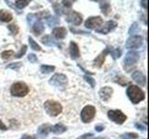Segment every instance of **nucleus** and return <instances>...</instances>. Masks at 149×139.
Listing matches in <instances>:
<instances>
[{"label":"nucleus","mask_w":149,"mask_h":139,"mask_svg":"<svg viewBox=\"0 0 149 139\" xmlns=\"http://www.w3.org/2000/svg\"><path fill=\"white\" fill-rule=\"evenodd\" d=\"M84 79H85V81H86L88 83H90V85H91V87H94V86L96 85V82H95V80H94V79H93L92 77L88 76V75H85V76H84Z\"/></svg>","instance_id":"nucleus-32"},{"label":"nucleus","mask_w":149,"mask_h":139,"mask_svg":"<svg viewBox=\"0 0 149 139\" xmlns=\"http://www.w3.org/2000/svg\"><path fill=\"white\" fill-rule=\"evenodd\" d=\"M28 60L32 63H36V62H37V60L38 59H37L36 56L35 54H29L28 55Z\"/></svg>","instance_id":"nucleus-36"},{"label":"nucleus","mask_w":149,"mask_h":139,"mask_svg":"<svg viewBox=\"0 0 149 139\" xmlns=\"http://www.w3.org/2000/svg\"><path fill=\"white\" fill-rule=\"evenodd\" d=\"M92 136H93V133H85V134H83V136H79L77 139H88V137H92Z\"/></svg>","instance_id":"nucleus-38"},{"label":"nucleus","mask_w":149,"mask_h":139,"mask_svg":"<svg viewBox=\"0 0 149 139\" xmlns=\"http://www.w3.org/2000/svg\"><path fill=\"white\" fill-rule=\"evenodd\" d=\"M108 118L113 120L114 122L118 123V124H122L126 120H127V116H126L122 111H120L118 109L116 110H109L108 113Z\"/></svg>","instance_id":"nucleus-6"},{"label":"nucleus","mask_w":149,"mask_h":139,"mask_svg":"<svg viewBox=\"0 0 149 139\" xmlns=\"http://www.w3.org/2000/svg\"><path fill=\"white\" fill-rule=\"evenodd\" d=\"M14 56V52L12 50H8V51H4L1 54V57L3 59L5 60H8V59H10L12 57Z\"/></svg>","instance_id":"nucleus-28"},{"label":"nucleus","mask_w":149,"mask_h":139,"mask_svg":"<svg viewBox=\"0 0 149 139\" xmlns=\"http://www.w3.org/2000/svg\"><path fill=\"white\" fill-rule=\"evenodd\" d=\"M109 53L111 54V56L113 57L114 59H116V58H120L121 54H122V50H121L119 47H118V48H114V49L110 48V52H109Z\"/></svg>","instance_id":"nucleus-24"},{"label":"nucleus","mask_w":149,"mask_h":139,"mask_svg":"<svg viewBox=\"0 0 149 139\" xmlns=\"http://www.w3.org/2000/svg\"><path fill=\"white\" fill-rule=\"evenodd\" d=\"M30 3V1H16L15 2V7L19 9L24 8L26 6H28V4Z\"/></svg>","instance_id":"nucleus-31"},{"label":"nucleus","mask_w":149,"mask_h":139,"mask_svg":"<svg viewBox=\"0 0 149 139\" xmlns=\"http://www.w3.org/2000/svg\"><path fill=\"white\" fill-rule=\"evenodd\" d=\"M127 95L130 100L133 104H138L139 102L143 101L144 99V97H146L144 93L137 85H130L127 89Z\"/></svg>","instance_id":"nucleus-1"},{"label":"nucleus","mask_w":149,"mask_h":139,"mask_svg":"<svg viewBox=\"0 0 149 139\" xmlns=\"http://www.w3.org/2000/svg\"><path fill=\"white\" fill-rule=\"evenodd\" d=\"M0 129L3 130V131H6V130H7V126L1 122V120H0Z\"/></svg>","instance_id":"nucleus-43"},{"label":"nucleus","mask_w":149,"mask_h":139,"mask_svg":"<svg viewBox=\"0 0 149 139\" xmlns=\"http://www.w3.org/2000/svg\"><path fill=\"white\" fill-rule=\"evenodd\" d=\"M115 81L118 83H119L120 85H122V86H125L129 83L127 79H126L125 77H123V76H116V79H115Z\"/></svg>","instance_id":"nucleus-29"},{"label":"nucleus","mask_w":149,"mask_h":139,"mask_svg":"<svg viewBox=\"0 0 149 139\" xmlns=\"http://www.w3.org/2000/svg\"><path fill=\"white\" fill-rule=\"evenodd\" d=\"M52 34L57 39H63L67 34V30L63 27H57L52 31Z\"/></svg>","instance_id":"nucleus-16"},{"label":"nucleus","mask_w":149,"mask_h":139,"mask_svg":"<svg viewBox=\"0 0 149 139\" xmlns=\"http://www.w3.org/2000/svg\"><path fill=\"white\" fill-rule=\"evenodd\" d=\"M8 29L10 31V32L12 34H17L19 32V27L15 24H10L8 26Z\"/></svg>","instance_id":"nucleus-33"},{"label":"nucleus","mask_w":149,"mask_h":139,"mask_svg":"<svg viewBox=\"0 0 149 139\" xmlns=\"http://www.w3.org/2000/svg\"><path fill=\"white\" fill-rule=\"evenodd\" d=\"M143 39L142 36L134 35L127 40V42H126V47L129 49H132V48L136 49L141 47L143 45Z\"/></svg>","instance_id":"nucleus-7"},{"label":"nucleus","mask_w":149,"mask_h":139,"mask_svg":"<svg viewBox=\"0 0 149 139\" xmlns=\"http://www.w3.org/2000/svg\"><path fill=\"white\" fill-rule=\"evenodd\" d=\"M41 42L45 45H48V46H56V45H59V44L57 43V41H55L50 35H45L44 37H42Z\"/></svg>","instance_id":"nucleus-19"},{"label":"nucleus","mask_w":149,"mask_h":139,"mask_svg":"<svg viewBox=\"0 0 149 139\" xmlns=\"http://www.w3.org/2000/svg\"><path fill=\"white\" fill-rule=\"evenodd\" d=\"M95 139H102V137H99V138H95Z\"/></svg>","instance_id":"nucleus-45"},{"label":"nucleus","mask_w":149,"mask_h":139,"mask_svg":"<svg viewBox=\"0 0 149 139\" xmlns=\"http://www.w3.org/2000/svg\"><path fill=\"white\" fill-rule=\"evenodd\" d=\"M21 139H36V137L33 136H29V134H23L21 137Z\"/></svg>","instance_id":"nucleus-42"},{"label":"nucleus","mask_w":149,"mask_h":139,"mask_svg":"<svg viewBox=\"0 0 149 139\" xmlns=\"http://www.w3.org/2000/svg\"><path fill=\"white\" fill-rule=\"evenodd\" d=\"M53 139H59V138H53Z\"/></svg>","instance_id":"nucleus-46"},{"label":"nucleus","mask_w":149,"mask_h":139,"mask_svg":"<svg viewBox=\"0 0 149 139\" xmlns=\"http://www.w3.org/2000/svg\"><path fill=\"white\" fill-rule=\"evenodd\" d=\"M29 92V87L26 83L22 82H18L13 83L10 87V94L13 96H18V97H22L28 94Z\"/></svg>","instance_id":"nucleus-3"},{"label":"nucleus","mask_w":149,"mask_h":139,"mask_svg":"<svg viewBox=\"0 0 149 139\" xmlns=\"http://www.w3.org/2000/svg\"><path fill=\"white\" fill-rule=\"evenodd\" d=\"M26 50H27V45H23L22 47H21V49H20V51L14 56L16 58H22L23 55L25 54V52H26Z\"/></svg>","instance_id":"nucleus-30"},{"label":"nucleus","mask_w":149,"mask_h":139,"mask_svg":"<svg viewBox=\"0 0 149 139\" xmlns=\"http://www.w3.org/2000/svg\"><path fill=\"white\" fill-rule=\"evenodd\" d=\"M138 32V24L136 22L132 23V25L130 26V29L129 30V34H136Z\"/></svg>","instance_id":"nucleus-35"},{"label":"nucleus","mask_w":149,"mask_h":139,"mask_svg":"<svg viewBox=\"0 0 149 139\" xmlns=\"http://www.w3.org/2000/svg\"><path fill=\"white\" fill-rule=\"evenodd\" d=\"M28 40H29V43H30V46H31V48L32 49H34V50H36V51H41V47H40V45H37L36 42L32 38L31 36L28 37Z\"/></svg>","instance_id":"nucleus-27"},{"label":"nucleus","mask_w":149,"mask_h":139,"mask_svg":"<svg viewBox=\"0 0 149 139\" xmlns=\"http://www.w3.org/2000/svg\"><path fill=\"white\" fill-rule=\"evenodd\" d=\"M82 15L77 11H69L67 13L66 21L72 23L74 25H80L82 22Z\"/></svg>","instance_id":"nucleus-9"},{"label":"nucleus","mask_w":149,"mask_h":139,"mask_svg":"<svg viewBox=\"0 0 149 139\" xmlns=\"http://www.w3.org/2000/svg\"><path fill=\"white\" fill-rule=\"evenodd\" d=\"M135 127H136L137 129H139V130H141V131H146V127L144 126V125L139 123V122L135 123Z\"/></svg>","instance_id":"nucleus-37"},{"label":"nucleus","mask_w":149,"mask_h":139,"mask_svg":"<svg viewBox=\"0 0 149 139\" xmlns=\"http://www.w3.org/2000/svg\"><path fill=\"white\" fill-rule=\"evenodd\" d=\"M132 77L133 80L136 82L138 85L144 86L146 85V78L144 76V74L140 72V71H135L132 74Z\"/></svg>","instance_id":"nucleus-13"},{"label":"nucleus","mask_w":149,"mask_h":139,"mask_svg":"<svg viewBox=\"0 0 149 139\" xmlns=\"http://www.w3.org/2000/svg\"><path fill=\"white\" fill-rule=\"evenodd\" d=\"M100 8H101V10L102 12L104 14V15H108L110 10H111V6H110V3L108 1H101L100 2Z\"/></svg>","instance_id":"nucleus-22"},{"label":"nucleus","mask_w":149,"mask_h":139,"mask_svg":"<svg viewBox=\"0 0 149 139\" xmlns=\"http://www.w3.org/2000/svg\"><path fill=\"white\" fill-rule=\"evenodd\" d=\"M95 130L97 132H102V130H104V125H101V124H98L95 126Z\"/></svg>","instance_id":"nucleus-40"},{"label":"nucleus","mask_w":149,"mask_h":139,"mask_svg":"<svg viewBox=\"0 0 149 139\" xmlns=\"http://www.w3.org/2000/svg\"><path fill=\"white\" fill-rule=\"evenodd\" d=\"M110 48L111 47H107L105 48L102 52L99 55V56H97V58L94 59V61H93V63H94V66L97 67V68H101L102 66V64L104 63V60H105V58H106V56L109 54L110 52Z\"/></svg>","instance_id":"nucleus-12"},{"label":"nucleus","mask_w":149,"mask_h":139,"mask_svg":"<svg viewBox=\"0 0 149 139\" xmlns=\"http://www.w3.org/2000/svg\"><path fill=\"white\" fill-rule=\"evenodd\" d=\"M123 138H124V137H123ZM124 139H126V138H124Z\"/></svg>","instance_id":"nucleus-47"},{"label":"nucleus","mask_w":149,"mask_h":139,"mask_svg":"<svg viewBox=\"0 0 149 139\" xmlns=\"http://www.w3.org/2000/svg\"><path fill=\"white\" fill-rule=\"evenodd\" d=\"M74 1H62L63 5L64 8H71L72 7V3Z\"/></svg>","instance_id":"nucleus-39"},{"label":"nucleus","mask_w":149,"mask_h":139,"mask_svg":"<svg viewBox=\"0 0 149 139\" xmlns=\"http://www.w3.org/2000/svg\"><path fill=\"white\" fill-rule=\"evenodd\" d=\"M146 3H147L146 0H144V1H142V2H141V4L143 5V7L144 8H146H146H147V7H146Z\"/></svg>","instance_id":"nucleus-44"},{"label":"nucleus","mask_w":149,"mask_h":139,"mask_svg":"<svg viewBox=\"0 0 149 139\" xmlns=\"http://www.w3.org/2000/svg\"><path fill=\"white\" fill-rule=\"evenodd\" d=\"M50 125L49 124H42L41 126H39V128L37 129V133L38 136H40L41 137H45L49 134V131H50Z\"/></svg>","instance_id":"nucleus-17"},{"label":"nucleus","mask_w":149,"mask_h":139,"mask_svg":"<svg viewBox=\"0 0 149 139\" xmlns=\"http://www.w3.org/2000/svg\"><path fill=\"white\" fill-rule=\"evenodd\" d=\"M95 112H96V109L93 106H86L85 108H84L81 111L80 113V117H81V120L83 122H91V120L94 118L95 116Z\"/></svg>","instance_id":"nucleus-5"},{"label":"nucleus","mask_w":149,"mask_h":139,"mask_svg":"<svg viewBox=\"0 0 149 139\" xmlns=\"http://www.w3.org/2000/svg\"><path fill=\"white\" fill-rule=\"evenodd\" d=\"M126 136H127L128 137H130V138H132V139H135V138L138 137V134L134 133H129L126 134Z\"/></svg>","instance_id":"nucleus-41"},{"label":"nucleus","mask_w":149,"mask_h":139,"mask_svg":"<svg viewBox=\"0 0 149 139\" xmlns=\"http://www.w3.org/2000/svg\"><path fill=\"white\" fill-rule=\"evenodd\" d=\"M102 24V19L100 16H96V17H91L88 18L85 22V26L88 29H99V27Z\"/></svg>","instance_id":"nucleus-8"},{"label":"nucleus","mask_w":149,"mask_h":139,"mask_svg":"<svg viewBox=\"0 0 149 139\" xmlns=\"http://www.w3.org/2000/svg\"><path fill=\"white\" fill-rule=\"evenodd\" d=\"M47 23L49 25V26H55L60 23L59 19H57V17H54V16H49L47 18Z\"/></svg>","instance_id":"nucleus-23"},{"label":"nucleus","mask_w":149,"mask_h":139,"mask_svg":"<svg viewBox=\"0 0 149 139\" xmlns=\"http://www.w3.org/2000/svg\"><path fill=\"white\" fill-rule=\"evenodd\" d=\"M44 109L47 113L49 116H53V117L59 115L63 111L62 105L54 100H47L44 103Z\"/></svg>","instance_id":"nucleus-2"},{"label":"nucleus","mask_w":149,"mask_h":139,"mask_svg":"<svg viewBox=\"0 0 149 139\" xmlns=\"http://www.w3.org/2000/svg\"><path fill=\"white\" fill-rule=\"evenodd\" d=\"M118 26V23L114 21H109L104 23V25L102 26V28H99V29H97L96 32H99V34H106L110 32L112 30H114L115 28Z\"/></svg>","instance_id":"nucleus-11"},{"label":"nucleus","mask_w":149,"mask_h":139,"mask_svg":"<svg viewBox=\"0 0 149 139\" xmlns=\"http://www.w3.org/2000/svg\"><path fill=\"white\" fill-rule=\"evenodd\" d=\"M22 67L21 62H16V63H10L7 65V69H12V70H18Z\"/></svg>","instance_id":"nucleus-34"},{"label":"nucleus","mask_w":149,"mask_h":139,"mask_svg":"<svg viewBox=\"0 0 149 139\" xmlns=\"http://www.w3.org/2000/svg\"><path fill=\"white\" fill-rule=\"evenodd\" d=\"M44 30H45L44 24H43V22L41 21V20H37L34 23V25H33V31L36 32V35L42 34V32H44Z\"/></svg>","instance_id":"nucleus-18"},{"label":"nucleus","mask_w":149,"mask_h":139,"mask_svg":"<svg viewBox=\"0 0 149 139\" xmlns=\"http://www.w3.org/2000/svg\"><path fill=\"white\" fill-rule=\"evenodd\" d=\"M67 77L62 73H56L49 79V83L51 85L58 88H64L67 85Z\"/></svg>","instance_id":"nucleus-4"},{"label":"nucleus","mask_w":149,"mask_h":139,"mask_svg":"<svg viewBox=\"0 0 149 139\" xmlns=\"http://www.w3.org/2000/svg\"><path fill=\"white\" fill-rule=\"evenodd\" d=\"M55 70V67L54 66H49V65H42L40 67V71L42 73H45V74H48V73H50L52 72Z\"/></svg>","instance_id":"nucleus-25"},{"label":"nucleus","mask_w":149,"mask_h":139,"mask_svg":"<svg viewBox=\"0 0 149 139\" xmlns=\"http://www.w3.org/2000/svg\"><path fill=\"white\" fill-rule=\"evenodd\" d=\"M112 94H113V89H112L111 87L109 86H105V87H102L100 89L99 91V95H100V97L104 100V101H107L108 100Z\"/></svg>","instance_id":"nucleus-14"},{"label":"nucleus","mask_w":149,"mask_h":139,"mask_svg":"<svg viewBox=\"0 0 149 139\" xmlns=\"http://www.w3.org/2000/svg\"><path fill=\"white\" fill-rule=\"evenodd\" d=\"M69 51H70V56H71V58L73 59H76V58H79V56H80L78 45L74 43V42H71V43H70Z\"/></svg>","instance_id":"nucleus-15"},{"label":"nucleus","mask_w":149,"mask_h":139,"mask_svg":"<svg viewBox=\"0 0 149 139\" xmlns=\"http://www.w3.org/2000/svg\"><path fill=\"white\" fill-rule=\"evenodd\" d=\"M11 20H12V15L10 13L8 12L7 10H4V9L0 10V21L4 22H8Z\"/></svg>","instance_id":"nucleus-21"},{"label":"nucleus","mask_w":149,"mask_h":139,"mask_svg":"<svg viewBox=\"0 0 149 139\" xmlns=\"http://www.w3.org/2000/svg\"><path fill=\"white\" fill-rule=\"evenodd\" d=\"M139 58H140V54L137 51H130L129 53H127L124 58V63L126 65H133L138 61Z\"/></svg>","instance_id":"nucleus-10"},{"label":"nucleus","mask_w":149,"mask_h":139,"mask_svg":"<svg viewBox=\"0 0 149 139\" xmlns=\"http://www.w3.org/2000/svg\"><path fill=\"white\" fill-rule=\"evenodd\" d=\"M52 6H53V8H54V11H55L56 14H57V15H63V14L65 13V10H64V9H63L62 8H61V6H60V4H59V3H57V2H53Z\"/></svg>","instance_id":"nucleus-26"},{"label":"nucleus","mask_w":149,"mask_h":139,"mask_svg":"<svg viewBox=\"0 0 149 139\" xmlns=\"http://www.w3.org/2000/svg\"><path fill=\"white\" fill-rule=\"evenodd\" d=\"M66 130H67V128L62 123H57V124H55L54 126L50 127V131L52 133H56V134L63 133H64L65 131H66Z\"/></svg>","instance_id":"nucleus-20"}]
</instances>
